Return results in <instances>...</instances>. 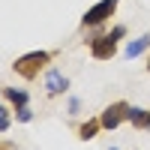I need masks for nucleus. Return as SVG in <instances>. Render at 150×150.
<instances>
[{"label":"nucleus","instance_id":"obj_1","mask_svg":"<svg viewBox=\"0 0 150 150\" xmlns=\"http://www.w3.org/2000/svg\"><path fill=\"white\" fill-rule=\"evenodd\" d=\"M48 60H51V54H48V51H33V54L18 57L12 66H15V72L21 75V78H36V75H39V69L48 63Z\"/></svg>","mask_w":150,"mask_h":150},{"label":"nucleus","instance_id":"obj_2","mask_svg":"<svg viewBox=\"0 0 150 150\" xmlns=\"http://www.w3.org/2000/svg\"><path fill=\"white\" fill-rule=\"evenodd\" d=\"M99 120H102L105 129H117L123 120H129V105H126V102H114V105H108V108L102 111V117H99Z\"/></svg>","mask_w":150,"mask_h":150},{"label":"nucleus","instance_id":"obj_3","mask_svg":"<svg viewBox=\"0 0 150 150\" xmlns=\"http://www.w3.org/2000/svg\"><path fill=\"white\" fill-rule=\"evenodd\" d=\"M114 51H117V39L114 36H96V39L90 42V54L96 57V60H111L114 57Z\"/></svg>","mask_w":150,"mask_h":150},{"label":"nucleus","instance_id":"obj_4","mask_svg":"<svg viewBox=\"0 0 150 150\" xmlns=\"http://www.w3.org/2000/svg\"><path fill=\"white\" fill-rule=\"evenodd\" d=\"M114 9H117V0H99V3H96V6L81 18V21H84V27H87V24H102Z\"/></svg>","mask_w":150,"mask_h":150},{"label":"nucleus","instance_id":"obj_5","mask_svg":"<svg viewBox=\"0 0 150 150\" xmlns=\"http://www.w3.org/2000/svg\"><path fill=\"white\" fill-rule=\"evenodd\" d=\"M66 87H69V81L60 72H48V78H45V90L48 93H60V90H66Z\"/></svg>","mask_w":150,"mask_h":150},{"label":"nucleus","instance_id":"obj_6","mask_svg":"<svg viewBox=\"0 0 150 150\" xmlns=\"http://www.w3.org/2000/svg\"><path fill=\"white\" fill-rule=\"evenodd\" d=\"M129 123H135L138 129H150V111H144V108H129Z\"/></svg>","mask_w":150,"mask_h":150},{"label":"nucleus","instance_id":"obj_7","mask_svg":"<svg viewBox=\"0 0 150 150\" xmlns=\"http://www.w3.org/2000/svg\"><path fill=\"white\" fill-rule=\"evenodd\" d=\"M99 126H102V120H87V123H84V126L78 129V138H84V141H90V138H93V135L99 132Z\"/></svg>","mask_w":150,"mask_h":150},{"label":"nucleus","instance_id":"obj_8","mask_svg":"<svg viewBox=\"0 0 150 150\" xmlns=\"http://www.w3.org/2000/svg\"><path fill=\"white\" fill-rule=\"evenodd\" d=\"M147 45H150V36H141L138 42H129V48H126V57H135V54H141Z\"/></svg>","mask_w":150,"mask_h":150},{"label":"nucleus","instance_id":"obj_9","mask_svg":"<svg viewBox=\"0 0 150 150\" xmlns=\"http://www.w3.org/2000/svg\"><path fill=\"white\" fill-rule=\"evenodd\" d=\"M6 99H9V102H15L18 108L27 105V93H24V90H15V87H9V90H6Z\"/></svg>","mask_w":150,"mask_h":150},{"label":"nucleus","instance_id":"obj_10","mask_svg":"<svg viewBox=\"0 0 150 150\" xmlns=\"http://www.w3.org/2000/svg\"><path fill=\"white\" fill-rule=\"evenodd\" d=\"M6 126H9V111H6V108H0V132H3Z\"/></svg>","mask_w":150,"mask_h":150},{"label":"nucleus","instance_id":"obj_11","mask_svg":"<svg viewBox=\"0 0 150 150\" xmlns=\"http://www.w3.org/2000/svg\"><path fill=\"white\" fill-rule=\"evenodd\" d=\"M30 117H33V114H30V108H27V105H21V108H18V120H24V123H27Z\"/></svg>","mask_w":150,"mask_h":150},{"label":"nucleus","instance_id":"obj_12","mask_svg":"<svg viewBox=\"0 0 150 150\" xmlns=\"http://www.w3.org/2000/svg\"><path fill=\"white\" fill-rule=\"evenodd\" d=\"M147 69H150V60H147Z\"/></svg>","mask_w":150,"mask_h":150}]
</instances>
